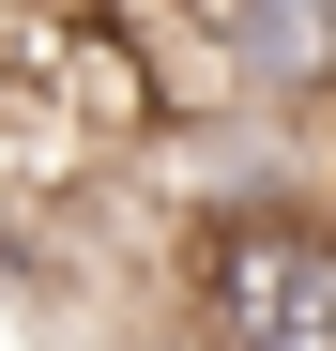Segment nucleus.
I'll use <instances>...</instances> for the list:
<instances>
[{"label": "nucleus", "instance_id": "1", "mask_svg": "<svg viewBox=\"0 0 336 351\" xmlns=\"http://www.w3.org/2000/svg\"><path fill=\"white\" fill-rule=\"evenodd\" d=\"M184 351H336V214H245L168 229Z\"/></svg>", "mask_w": 336, "mask_h": 351}]
</instances>
